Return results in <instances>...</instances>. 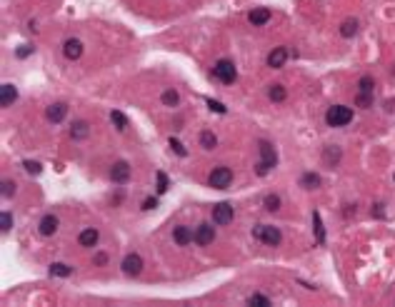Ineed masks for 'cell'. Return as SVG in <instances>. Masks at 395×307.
Segmentation results:
<instances>
[{
    "label": "cell",
    "instance_id": "cell-8",
    "mask_svg": "<svg viewBox=\"0 0 395 307\" xmlns=\"http://www.w3.org/2000/svg\"><path fill=\"white\" fill-rule=\"evenodd\" d=\"M110 180L113 182H128L130 180V165L125 160H118L113 167H110Z\"/></svg>",
    "mask_w": 395,
    "mask_h": 307
},
{
    "label": "cell",
    "instance_id": "cell-36",
    "mask_svg": "<svg viewBox=\"0 0 395 307\" xmlns=\"http://www.w3.org/2000/svg\"><path fill=\"white\" fill-rule=\"evenodd\" d=\"M208 108H210V110H215V113H220V115L228 110V108L223 105V102H218V100H208Z\"/></svg>",
    "mask_w": 395,
    "mask_h": 307
},
{
    "label": "cell",
    "instance_id": "cell-34",
    "mask_svg": "<svg viewBox=\"0 0 395 307\" xmlns=\"http://www.w3.org/2000/svg\"><path fill=\"white\" fill-rule=\"evenodd\" d=\"M23 165H25V170H28V173H33V175H40V170H43V167H40V162H30V160H25Z\"/></svg>",
    "mask_w": 395,
    "mask_h": 307
},
{
    "label": "cell",
    "instance_id": "cell-24",
    "mask_svg": "<svg viewBox=\"0 0 395 307\" xmlns=\"http://www.w3.org/2000/svg\"><path fill=\"white\" fill-rule=\"evenodd\" d=\"M70 267L68 265H63V262H55V265H50V275H55V277H68L70 275Z\"/></svg>",
    "mask_w": 395,
    "mask_h": 307
},
{
    "label": "cell",
    "instance_id": "cell-32",
    "mask_svg": "<svg viewBox=\"0 0 395 307\" xmlns=\"http://www.w3.org/2000/svg\"><path fill=\"white\" fill-rule=\"evenodd\" d=\"M325 160H328V162H338L340 160V150L338 147H328V150H325Z\"/></svg>",
    "mask_w": 395,
    "mask_h": 307
},
{
    "label": "cell",
    "instance_id": "cell-5",
    "mask_svg": "<svg viewBox=\"0 0 395 307\" xmlns=\"http://www.w3.org/2000/svg\"><path fill=\"white\" fill-rule=\"evenodd\" d=\"M210 187H218V190H225V187L233 182V170L230 167H215L210 178H208Z\"/></svg>",
    "mask_w": 395,
    "mask_h": 307
},
{
    "label": "cell",
    "instance_id": "cell-23",
    "mask_svg": "<svg viewBox=\"0 0 395 307\" xmlns=\"http://www.w3.org/2000/svg\"><path fill=\"white\" fill-rule=\"evenodd\" d=\"M268 97H270L273 102H283V100H285V88H283V85H270Z\"/></svg>",
    "mask_w": 395,
    "mask_h": 307
},
{
    "label": "cell",
    "instance_id": "cell-18",
    "mask_svg": "<svg viewBox=\"0 0 395 307\" xmlns=\"http://www.w3.org/2000/svg\"><path fill=\"white\" fill-rule=\"evenodd\" d=\"M95 242H98V230L88 227V230L80 232V245H83V247H93Z\"/></svg>",
    "mask_w": 395,
    "mask_h": 307
},
{
    "label": "cell",
    "instance_id": "cell-29",
    "mask_svg": "<svg viewBox=\"0 0 395 307\" xmlns=\"http://www.w3.org/2000/svg\"><path fill=\"white\" fill-rule=\"evenodd\" d=\"M265 208H268L270 212L278 210V208H280V197H278V195H268V197H265Z\"/></svg>",
    "mask_w": 395,
    "mask_h": 307
},
{
    "label": "cell",
    "instance_id": "cell-4",
    "mask_svg": "<svg viewBox=\"0 0 395 307\" xmlns=\"http://www.w3.org/2000/svg\"><path fill=\"white\" fill-rule=\"evenodd\" d=\"M213 75H215L220 82H225V85L235 82V78H238V73H235V65H233L230 60H218V63H215V67H213Z\"/></svg>",
    "mask_w": 395,
    "mask_h": 307
},
{
    "label": "cell",
    "instance_id": "cell-39",
    "mask_svg": "<svg viewBox=\"0 0 395 307\" xmlns=\"http://www.w3.org/2000/svg\"><path fill=\"white\" fill-rule=\"evenodd\" d=\"M155 205H158V200H155V197H148V200L143 202V210H153Z\"/></svg>",
    "mask_w": 395,
    "mask_h": 307
},
{
    "label": "cell",
    "instance_id": "cell-10",
    "mask_svg": "<svg viewBox=\"0 0 395 307\" xmlns=\"http://www.w3.org/2000/svg\"><path fill=\"white\" fill-rule=\"evenodd\" d=\"M213 240H215V230L210 225H198V230H195V242L200 247H205V245H210Z\"/></svg>",
    "mask_w": 395,
    "mask_h": 307
},
{
    "label": "cell",
    "instance_id": "cell-31",
    "mask_svg": "<svg viewBox=\"0 0 395 307\" xmlns=\"http://www.w3.org/2000/svg\"><path fill=\"white\" fill-rule=\"evenodd\" d=\"M358 105H360V108L373 105V93H360V95H358Z\"/></svg>",
    "mask_w": 395,
    "mask_h": 307
},
{
    "label": "cell",
    "instance_id": "cell-37",
    "mask_svg": "<svg viewBox=\"0 0 395 307\" xmlns=\"http://www.w3.org/2000/svg\"><path fill=\"white\" fill-rule=\"evenodd\" d=\"M170 147H173V150L178 152V155H180V158H185V155H188V150H185V147H183V145H180L178 140H170Z\"/></svg>",
    "mask_w": 395,
    "mask_h": 307
},
{
    "label": "cell",
    "instance_id": "cell-20",
    "mask_svg": "<svg viewBox=\"0 0 395 307\" xmlns=\"http://www.w3.org/2000/svg\"><path fill=\"white\" fill-rule=\"evenodd\" d=\"M110 120H113V125H115L120 132H123V130L128 128V117H125L123 113H120V110H113V113H110Z\"/></svg>",
    "mask_w": 395,
    "mask_h": 307
},
{
    "label": "cell",
    "instance_id": "cell-16",
    "mask_svg": "<svg viewBox=\"0 0 395 307\" xmlns=\"http://www.w3.org/2000/svg\"><path fill=\"white\" fill-rule=\"evenodd\" d=\"M248 20H250L253 25H265V23L270 20V10H268V8H255V10L248 15Z\"/></svg>",
    "mask_w": 395,
    "mask_h": 307
},
{
    "label": "cell",
    "instance_id": "cell-22",
    "mask_svg": "<svg viewBox=\"0 0 395 307\" xmlns=\"http://www.w3.org/2000/svg\"><path fill=\"white\" fill-rule=\"evenodd\" d=\"M355 32H358V20H345L340 25V35L343 38H353Z\"/></svg>",
    "mask_w": 395,
    "mask_h": 307
},
{
    "label": "cell",
    "instance_id": "cell-40",
    "mask_svg": "<svg viewBox=\"0 0 395 307\" xmlns=\"http://www.w3.org/2000/svg\"><path fill=\"white\" fill-rule=\"evenodd\" d=\"M105 262H108V255L105 252H98L95 255V265H105Z\"/></svg>",
    "mask_w": 395,
    "mask_h": 307
},
{
    "label": "cell",
    "instance_id": "cell-19",
    "mask_svg": "<svg viewBox=\"0 0 395 307\" xmlns=\"http://www.w3.org/2000/svg\"><path fill=\"white\" fill-rule=\"evenodd\" d=\"M300 185L305 187V190H315V187L320 185V178H318L315 173H305L303 180H300Z\"/></svg>",
    "mask_w": 395,
    "mask_h": 307
},
{
    "label": "cell",
    "instance_id": "cell-30",
    "mask_svg": "<svg viewBox=\"0 0 395 307\" xmlns=\"http://www.w3.org/2000/svg\"><path fill=\"white\" fill-rule=\"evenodd\" d=\"M0 227H3V232H8L13 227V215L10 212H3L0 215Z\"/></svg>",
    "mask_w": 395,
    "mask_h": 307
},
{
    "label": "cell",
    "instance_id": "cell-17",
    "mask_svg": "<svg viewBox=\"0 0 395 307\" xmlns=\"http://www.w3.org/2000/svg\"><path fill=\"white\" fill-rule=\"evenodd\" d=\"M0 90H3V97H0V105H3V108H10L13 102H15V97H18V90H15L13 85H3Z\"/></svg>",
    "mask_w": 395,
    "mask_h": 307
},
{
    "label": "cell",
    "instance_id": "cell-21",
    "mask_svg": "<svg viewBox=\"0 0 395 307\" xmlns=\"http://www.w3.org/2000/svg\"><path fill=\"white\" fill-rule=\"evenodd\" d=\"M200 145H203L205 150H213V147L218 145V138H215L210 130H205V132H200Z\"/></svg>",
    "mask_w": 395,
    "mask_h": 307
},
{
    "label": "cell",
    "instance_id": "cell-35",
    "mask_svg": "<svg viewBox=\"0 0 395 307\" xmlns=\"http://www.w3.org/2000/svg\"><path fill=\"white\" fill-rule=\"evenodd\" d=\"M15 193V182H10V180H3V197H10Z\"/></svg>",
    "mask_w": 395,
    "mask_h": 307
},
{
    "label": "cell",
    "instance_id": "cell-6",
    "mask_svg": "<svg viewBox=\"0 0 395 307\" xmlns=\"http://www.w3.org/2000/svg\"><path fill=\"white\" fill-rule=\"evenodd\" d=\"M213 223L215 225H228V223H233V205H228V202L215 205V208H213Z\"/></svg>",
    "mask_w": 395,
    "mask_h": 307
},
{
    "label": "cell",
    "instance_id": "cell-14",
    "mask_svg": "<svg viewBox=\"0 0 395 307\" xmlns=\"http://www.w3.org/2000/svg\"><path fill=\"white\" fill-rule=\"evenodd\" d=\"M65 113H68V105H65V102H55V105L48 108V120H50V123H60L63 117H65Z\"/></svg>",
    "mask_w": 395,
    "mask_h": 307
},
{
    "label": "cell",
    "instance_id": "cell-12",
    "mask_svg": "<svg viewBox=\"0 0 395 307\" xmlns=\"http://www.w3.org/2000/svg\"><path fill=\"white\" fill-rule=\"evenodd\" d=\"M40 235L43 237H50V235H55V230H58V217L55 215H45L43 220H40Z\"/></svg>",
    "mask_w": 395,
    "mask_h": 307
},
{
    "label": "cell",
    "instance_id": "cell-26",
    "mask_svg": "<svg viewBox=\"0 0 395 307\" xmlns=\"http://www.w3.org/2000/svg\"><path fill=\"white\" fill-rule=\"evenodd\" d=\"M358 88H360V93H373L375 80H373L370 75H363V78H360V82H358Z\"/></svg>",
    "mask_w": 395,
    "mask_h": 307
},
{
    "label": "cell",
    "instance_id": "cell-3",
    "mask_svg": "<svg viewBox=\"0 0 395 307\" xmlns=\"http://www.w3.org/2000/svg\"><path fill=\"white\" fill-rule=\"evenodd\" d=\"M253 237H258V240H263L265 245H280V240H283V235H280V230L278 227H270V225H258V227H253Z\"/></svg>",
    "mask_w": 395,
    "mask_h": 307
},
{
    "label": "cell",
    "instance_id": "cell-28",
    "mask_svg": "<svg viewBox=\"0 0 395 307\" xmlns=\"http://www.w3.org/2000/svg\"><path fill=\"white\" fill-rule=\"evenodd\" d=\"M248 305H260V307H270V300L263 297V295H250L248 297Z\"/></svg>",
    "mask_w": 395,
    "mask_h": 307
},
{
    "label": "cell",
    "instance_id": "cell-13",
    "mask_svg": "<svg viewBox=\"0 0 395 307\" xmlns=\"http://www.w3.org/2000/svg\"><path fill=\"white\" fill-rule=\"evenodd\" d=\"M285 60H288V50H285V48H275V50H273V53L268 55V67H275V70H278V67L285 65Z\"/></svg>",
    "mask_w": 395,
    "mask_h": 307
},
{
    "label": "cell",
    "instance_id": "cell-9",
    "mask_svg": "<svg viewBox=\"0 0 395 307\" xmlns=\"http://www.w3.org/2000/svg\"><path fill=\"white\" fill-rule=\"evenodd\" d=\"M173 240L183 247V245H190L193 240H195V232L190 230V227H185V225H178L175 230H173Z\"/></svg>",
    "mask_w": 395,
    "mask_h": 307
},
{
    "label": "cell",
    "instance_id": "cell-2",
    "mask_svg": "<svg viewBox=\"0 0 395 307\" xmlns=\"http://www.w3.org/2000/svg\"><path fill=\"white\" fill-rule=\"evenodd\" d=\"M353 120V110L345 108V105H333L328 113H325V123L330 128H343Z\"/></svg>",
    "mask_w": 395,
    "mask_h": 307
},
{
    "label": "cell",
    "instance_id": "cell-25",
    "mask_svg": "<svg viewBox=\"0 0 395 307\" xmlns=\"http://www.w3.org/2000/svg\"><path fill=\"white\" fill-rule=\"evenodd\" d=\"M313 223H315V240L318 242H325V230H323V220L318 212H313Z\"/></svg>",
    "mask_w": 395,
    "mask_h": 307
},
{
    "label": "cell",
    "instance_id": "cell-11",
    "mask_svg": "<svg viewBox=\"0 0 395 307\" xmlns=\"http://www.w3.org/2000/svg\"><path fill=\"white\" fill-rule=\"evenodd\" d=\"M63 53H65V58H68V60H78V58L83 55V43H80V40H75V38L65 40V45H63Z\"/></svg>",
    "mask_w": 395,
    "mask_h": 307
},
{
    "label": "cell",
    "instance_id": "cell-1",
    "mask_svg": "<svg viewBox=\"0 0 395 307\" xmlns=\"http://www.w3.org/2000/svg\"><path fill=\"white\" fill-rule=\"evenodd\" d=\"M278 155H275V147H273L268 140H260V162L255 165V173L258 175H268L270 167H275Z\"/></svg>",
    "mask_w": 395,
    "mask_h": 307
},
{
    "label": "cell",
    "instance_id": "cell-38",
    "mask_svg": "<svg viewBox=\"0 0 395 307\" xmlns=\"http://www.w3.org/2000/svg\"><path fill=\"white\" fill-rule=\"evenodd\" d=\"M33 53V48L30 45H20V50H18V58H28Z\"/></svg>",
    "mask_w": 395,
    "mask_h": 307
},
{
    "label": "cell",
    "instance_id": "cell-15",
    "mask_svg": "<svg viewBox=\"0 0 395 307\" xmlns=\"http://www.w3.org/2000/svg\"><path fill=\"white\" fill-rule=\"evenodd\" d=\"M88 132H90L88 123H85V120H75L73 128H70V138L73 140H83V138H88Z\"/></svg>",
    "mask_w": 395,
    "mask_h": 307
},
{
    "label": "cell",
    "instance_id": "cell-33",
    "mask_svg": "<svg viewBox=\"0 0 395 307\" xmlns=\"http://www.w3.org/2000/svg\"><path fill=\"white\" fill-rule=\"evenodd\" d=\"M155 178H158V193L163 195V193L168 190V175H165V173H158Z\"/></svg>",
    "mask_w": 395,
    "mask_h": 307
},
{
    "label": "cell",
    "instance_id": "cell-27",
    "mask_svg": "<svg viewBox=\"0 0 395 307\" xmlns=\"http://www.w3.org/2000/svg\"><path fill=\"white\" fill-rule=\"evenodd\" d=\"M178 100H180V97H178L175 90H165V93H163V102H165V105H170V108L178 105Z\"/></svg>",
    "mask_w": 395,
    "mask_h": 307
},
{
    "label": "cell",
    "instance_id": "cell-7",
    "mask_svg": "<svg viewBox=\"0 0 395 307\" xmlns=\"http://www.w3.org/2000/svg\"><path fill=\"white\" fill-rule=\"evenodd\" d=\"M140 270H143L140 255H135V252L125 255V258H123V272H125V275L128 277H135V275H140Z\"/></svg>",
    "mask_w": 395,
    "mask_h": 307
}]
</instances>
